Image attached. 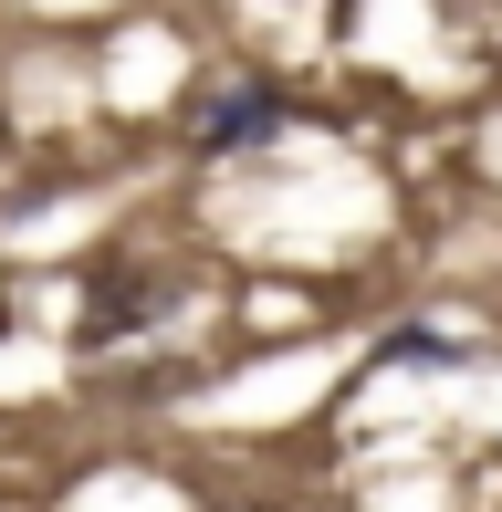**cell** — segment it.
<instances>
[{"instance_id": "cell-1", "label": "cell", "mask_w": 502, "mask_h": 512, "mask_svg": "<svg viewBox=\"0 0 502 512\" xmlns=\"http://www.w3.org/2000/svg\"><path fill=\"white\" fill-rule=\"evenodd\" d=\"M178 126H189L199 157H231V147H262V136L283 126V95H272V84H199Z\"/></svg>"}, {"instance_id": "cell-2", "label": "cell", "mask_w": 502, "mask_h": 512, "mask_svg": "<svg viewBox=\"0 0 502 512\" xmlns=\"http://www.w3.org/2000/svg\"><path fill=\"white\" fill-rule=\"evenodd\" d=\"M440 11H450V21H471V0H440Z\"/></svg>"}, {"instance_id": "cell-3", "label": "cell", "mask_w": 502, "mask_h": 512, "mask_svg": "<svg viewBox=\"0 0 502 512\" xmlns=\"http://www.w3.org/2000/svg\"><path fill=\"white\" fill-rule=\"evenodd\" d=\"M220 512H272V502H220Z\"/></svg>"}]
</instances>
